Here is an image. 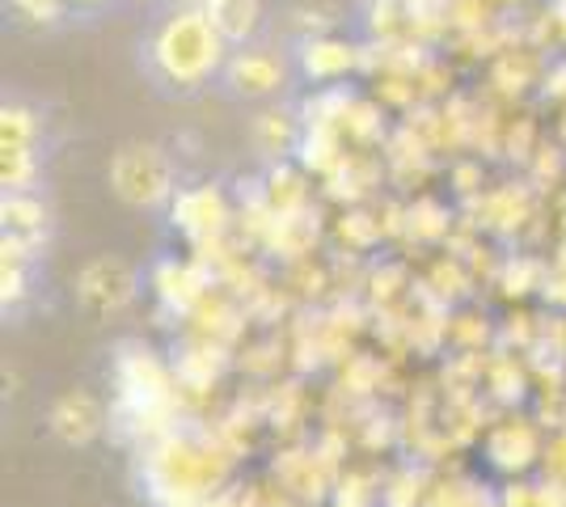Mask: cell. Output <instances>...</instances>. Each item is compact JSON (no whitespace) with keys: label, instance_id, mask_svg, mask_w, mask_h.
<instances>
[{"label":"cell","instance_id":"cell-4","mask_svg":"<svg viewBox=\"0 0 566 507\" xmlns=\"http://www.w3.org/2000/svg\"><path fill=\"white\" fill-rule=\"evenodd\" d=\"M81 296H85V305H94L102 314L118 309L132 296V271L123 263H115V258H97L81 275Z\"/></svg>","mask_w":566,"mask_h":507},{"label":"cell","instance_id":"cell-6","mask_svg":"<svg viewBox=\"0 0 566 507\" xmlns=\"http://www.w3.org/2000/svg\"><path fill=\"white\" fill-rule=\"evenodd\" d=\"M123 0H64V13H76V18H97V13H106V9H118Z\"/></svg>","mask_w":566,"mask_h":507},{"label":"cell","instance_id":"cell-1","mask_svg":"<svg viewBox=\"0 0 566 507\" xmlns=\"http://www.w3.org/2000/svg\"><path fill=\"white\" fill-rule=\"evenodd\" d=\"M229 55L233 43L212 18V9L166 4L140 39V73L148 89L187 102L220 85Z\"/></svg>","mask_w":566,"mask_h":507},{"label":"cell","instance_id":"cell-5","mask_svg":"<svg viewBox=\"0 0 566 507\" xmlns=\"http://www.w3.org/2000/svg\"><path fill=\"white\" fill-rule=\"evenodd\" d=\"M51 427H55L60 440H69V444L94 440L97 427H102V406H97V398H90V393H69V398H60V406L51 414Z\"/></svg>","mask_w":566,"mask_h":507},{"label":"cell","instance_id":"cell-3","mask_svg":"<svg viewBox=\"0 0 566 507\" xmlns=\"http://www.w3.org/2000/svg\"><path fill=\"white\" fill-rule=\"evenodd\" d=\"M283 85H287V60H283L280 51L237 43L216 89L237 97V102H259V97H275Z\"/></svg>","mask_w":566,"mask_h":507},{"label":"cell","instance_id":"cell-2","mask_svg":"<svg viewBox=\"0 0 566 507\" xmlns=\"http://www.w3.org/2000/svg\"><path fill=\"white\" fill-rule=\"evenodd\" d=\"M111 187L132 208H161L174 194V169L157 145H127L111 161Z\"/></svg>","mask_w":566,"mask_h":507},{"label":"cell","instance_id":"cell-7","mask_svg":"<svg viewBox=\"0 0 566 507\" xmlns=\"http://www.w3.org/2000/svg\"><path fill=\"white\" fill-rule=\"evenodd\" d=\"M166 4H199V9H216L220 0H166Z\"/></svg>","mask_w":566,"mask_h":507}]
</instances>
